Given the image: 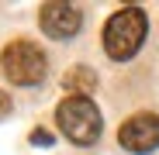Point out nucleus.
Listing matches in <instances>:
<instances>
[{
    "label": "nucleus",
    "mask_w": 159,
    "mask_h": 155,
    "mask_svg": "<svg viewBox=\"0 0 159 155\" xmlns=\"http://www.w3.org/2000/svg\"><path fill=\"white\" fill-rule=\"evenodd\" d=\"M149 31V17L142 7H121L107 17L104 24V52L114 59V62H128L135 52L142 48Z\"/></svg>",
    "instance_id": "f257e3e1"
},
{
    "label": "nucleus",
    "mask_w": 159,
    "mask_h": 155,
    "mask_svg": "<svg viewBox=\"0 0 159 155\" xmlns=\"http://www.w3.org/2000/svg\"><path fill=\"white\" fill-rule=\"evenodd\" d=\"M56 121H59V131L80 148L93 145L104 131V117L90 97H66L56 107Z\"/></svg>",
    "instance_id": "f03ea898"
},
{
    "label": "nucleus",
    "mask_w": 159,
    "mask_h": 155,
    "mask_svg": "<svg viewBox=\"0 0 159 155\" xmlns=\"http://www.w3.org/2000/svg\"><path fill=\"white\" fill-rule=\"evenodd\" d=\"M0 66H4V76L14 83V86H38L48 72V59L45 52L35 45V41H11L4 52H0Z\"/></svg>",
    "instance_id": "7ed1b4c3"
},
{
    "label": "nucleus",
    "mask_w": 159,
    "mask_h": 155,
    "mask_svg": "<svg viewBox=\"0 0 159 155\" xmlns=\"http://www.w3.org/2000/svg\"><path fill=\"white\" fill-rule=\"evenodd\" d=\"M118 141L121 148L128 152H135V155H149L159 148V117L156 114H135V117H128L121 127H118Z\"/></svg>",
    "instance_id": "20e7f679"
},
{
    "label": "nucleus",
    "mask_w": 159,
    "mask_h": 155,
    "mask_svg": "<svg viewBox=\"0 0 159 155\" xmlns=\"http://www.w3.org/2000/svg\"><path fill=\"white\" fill-rule=\"evenodd\" d=\"M38 24L48 38H73L83 24V14L73 4H45L38 11Z\"/></svg>",
    "instance_id": "39448f33"
},
{
    "label": "nucleus",
    "mask_w": 159,
    "mask_h": 155,
    "mask_svg": "<svg viewBox=\"0 0 159 155\" xmlns=\"http://www.w3.org/2000/svg\"><path fill=\"white\" fill-rule=\"evenodd\" d=\"M62 90H69V97H87L90 90H97V72L87 66H73L62 76Z\"/></svg>",
    "instance_id": "423d86ee"
},
{
    "label": "nucleus",
    "mask_w": 159,
    "mask_h": 155,
    "mask_svg": "<svg viewBox=\"0 0 159 155\" xmlns=\"http://www.w3.org/2000/svg\"><path fill=\"white\" fill-rule=\"evenodd\" d=\"M31 145H35V148H52V131L35 127V131H31Z\"/></svg>",
    "instance_id": "0eeeda50"
},
{
    "label": "nucleus",
    "mask_w": 159,
    "mask_h": 155,
    "mask_svg": "<svg viewBox=\"0 0 159 155\" xmlns=\"http://www.w3.org/2000/svg\"><path fill=\"white\" fill-rule=\"evenodd\" d=\"M7 114H11V97H7L4 90H0V121H4Z\"/></svg>",
    "instance_id": "6e6552de"
}]
</instances>
